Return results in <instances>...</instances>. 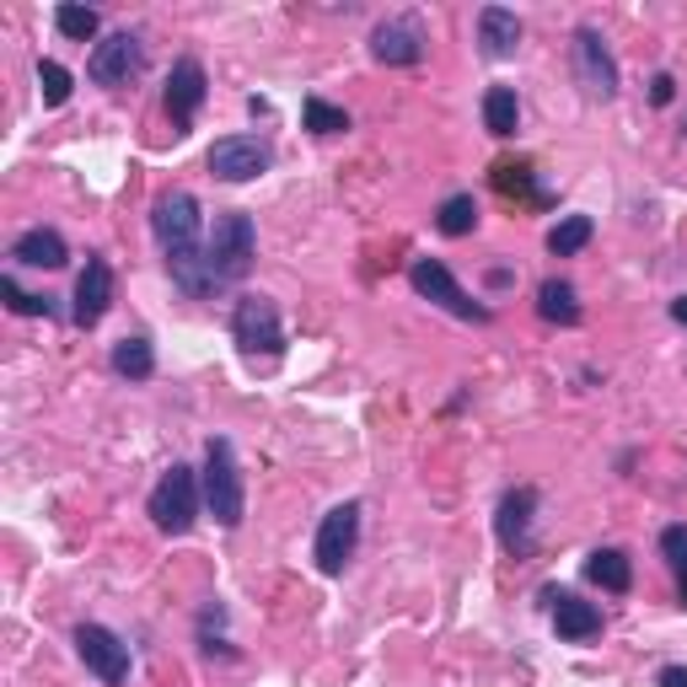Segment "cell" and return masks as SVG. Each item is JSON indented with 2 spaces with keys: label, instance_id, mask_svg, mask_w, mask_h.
Masks as SVG:
<instances>
[{
  "label": "cell",
  "instance_id": "15",
  "mask_svg": "<svg viewBox=\"0 0 687 687\" xmlns=\"http://www.w3.org/2000/svg\"><path fill=\"white\" fill-rule=\"evenodd\" d=\"M479 43L489 60H510L516 43H521V17L506 11V6H483L479 11Z\"/></svg>",
  "mask_w": 687,
  "mask_h": 687
},
{
  "label": "cell",
  "instance_id": "2",
  "mask_svg": "<svg viewBox=\"0 0 687 687\" xmlns=\"http://www.w3.org/2000/svg\"><path fill=\"white\" fill-rule=\"evenodd\" d=\"M194 516H199V479H194V468L173 462V468L161 473V483L150 489V521H156L161 532L183 538V532L194 527Z\"/></svg>",
  "mask_w": 687,
  "mask_h": 687
},
{
  "label": "cell",
  "instance_id": "34",
  "mask_svg": "<svg viewBox=\"0 0 687 687\" xmlns=\"http://www.w3.org/2000/svg\"><path fill=\"white\" fill-rule=\"evenodd\" d=\"M677 597H683V607H687V569H683V586H677Z\"/></svg>",
  "mask_w": 687,
  "mask_h": 687
},
{
  "label": "cell",
  "instance_id": "11",
  "mask_svg": "<svg viewBox=\"0 0 687 687\" xmlns=\"http://www.w3.org/2000/svg\"><path fill=\"white\" fill-rule=\"evenodd\" d=\"M575 60H580V81H586V91L591 97H618V65H612V55H607V43H601L597 28H580L575 32Z\"/></svg>",
  "mask_w": 687,
  "mask_h": 687
},
{
  "label": "cell",
  "instance_id": "26",
  "mask_svg": "<svg viewBox=\"0 0 687 687\" xmlns=\"http://www.w3.org/2000/svg\"><path fill=\"white\" fill-rule=\"evenodd\" d=\"M55 28H60L65 38H76V43H87V38H97L102 17H97L91 6H60V11H55Z\"/></svg>",
  "mask_w": 687,
  "mask_h": 687
},
{
  "label": "cell",
  "instance_id": "13",
  "mask_svg": "<svg viewBox=\"0 0 687 687\" xmlns=\"http://www.w3.org/2000/svg\"><path fill=\"white\" fill-rule=\"evenodd\" d=\"M108 306H114V269L102 264V258H87V269L76 279V328H97L102 317H108Z\"/></svg>",
  "mask_w": 687,
  "mask_h": 687
},
{
  "label": "cell",
  "instance_id": "25",
  "mask_svg": "<svg viewBox=\"0 0 687 687\" xmlns=\"http://www.w3.org/2000/svg\"><path fill=\"white\" fill-rule=\"evenodd\" d=\"M591 232H597L591 215H565V220L548 232V253H553V258H569V253H580V247L591 242Z\"/></svg>",
  "mask_w": 687,
  "mask_h": 687
},
{
  "label": "cell",
  "instance_id": "14",
  "mask_svg": "<svg viewBox=\"0 0 687 687\" xmlns=\"http://www.w3.org/2000/svg\"><path fill=\"white\" fill-rule=\"evenodd\" d=\"M532 510H538V489H510L500 500V516H494V532L510 553H527L532 542Z\"/></svg>",
  "mask_w": 687,
  "mask_h": 687
},
{
  "label": "cell",
  "instance_id": "1",
  "mask_svg": "<svg viewBox=\"0 0 687 687\" xmlns=\"http://www.w3.org/2000/svg\"><path fill=\"white\" fill-rule=\"evenodd\" d=\"M253 253H258V232H253V220H247V215H220L215 232H209V247H205L215 285H237L242 274L253 269Z\"/></svg>",
  "mask_w": 687,
  "mask_h": 687
},
{
  "label": "cell",
  "instance_id": "18",
  "mask_svg": "<svg viewBox=\"0 0 687 687\" xmlns=\"http://www.w3.org/2000/svg\"><path fill=\"white\" fill-rule=\"evenodd\" d=\"M553 628H559V639L580 645V639H597L601 634V612L580 597H553Z\"/></svg>",
  "mask_w": 687,
  "mask_h": 687
},
{
  "label": "cell",
  "instance_id": "17",
  "mask_svg": "<svg viewBox=\"0 0 687 687\" xmlns=\"http://www.w3.org/2000/svg\"><path fill=\"white\" fill-rule=\"evenodd\" d=\"M371 55L382 65H419L424 43H419V32L409 22H382V28L371 32Z\"/></svg>",
  "mask_w": 687,
  "mask_h": 687
},
{
  "label": "cell",
  "instance_id": "12",
  "mask_svg": "<svg viewBox=\"0 0 687 687\" xmlns=\"http://www.w3.org/2000/svg\"><path fill=\"white\" fill-rule=\"evenodd\" d=\"M205 65L194 60V55H183L178 65H173V76H167V114H173V124L178 129H188L194 124V114H199V102H205Z\"/></svg>",
  "mask_w": 687,
  "mask_h": 687
},
{
  "label": "cell",
  "instance_id": "21",
  "mask_svg": "<svg viewBox=\"0 0 687 687\" xmlns=\"http://www.w3.org/2000/svg\"><path fill=\"white\" fill-rule=\"evenodd\" d=\"M489 183H494V194H506V199H532V205H542L538 183H532V161H494V167H489Z\"/></svg>",
  "mask_w": 687,
  "mask_h": 687
},
{
  "label": "cell",
  "instance_id": "30",
  "mask_svg": "<svg viewBox=\"0 0 687 687\" xmlns=\"http://www.w3.org/2000/svg\"><path fill=\"white\" fill-rule=\"evenodd\" d=\"M660 553L677 569H687V527H666V532H660Z\"/></svg>",
  "mask_w": 687,
  "mask_h": 687
},
{
  "label": "cell",
  "instance_id": "33",
  "mask_svg": "<svg viewBox=\"0 0 687 687\" xmlns=\"http://www.w3.org/2000/svg\"><path fill=\"white\" fill-rule=\"evenodd\" d=\"M671 317H677V323H683V328H687V296H677V301H671Z\"/></svg>",
  "mask_w": 687,
  "mask_h": 687
},
{
  "label": "cell",
  "instance_id": "20",
  "mask_svg": "<svg viewBox=\"0 0 687 687\" xmlns=\"http://www.w3.org/2000/svg\"><path fill=\"white\" fill-rule=\"evenodd\" d=\"M516 124H521L516 87H489V91H483V129L506 140V135H516Z\"/></svg>",
  "mask_w": 687,
  "mask_h": 687
},
{
  "label": "cell",
  "instance_id": "29",
  "mask_svg": "<svg viewBox=\"0 0 687 687\" xmlns=\"http://www.w3.org/2000/svg\"><path fill=\"white\" fill-rule=\"evenodd\" d=\"M0 296H6V306H11L17 317H49V312H55V301H49V296H28V291H17V279H0Z\"/></svg>",
  "mask_w": 687,
  "mask_h": 687
},
{
  "label": "cell",
  "instance_id": "3",
  "mask_svg": "<svg viewBox=\"0 0 687 687\" xmlns=\"http://www.w3.org/2000/svg\"><path fill=\"white\" fill-rule=\"evenodd\" d=\"M205 506L220 527H242V473L232 441H209L205 446Z\"/></svg>",
  "mask_w": 687,
  "mask_h": 687
},
{
  "label": "cell",
  "instance_id": "5",
  "mask_svg": "<svg viewBox=\"0 0 687 687\" xmlns=\"http://www.w3.org/2000/svg\"><path fill=\"white\" fill-rule=\"evenodd\" d=\"M409 279H414V291L424 301H435V306H446L451 317H462V323H489V306L483 301H473L457 279H451V269L441 264V258H414V269H409Z\"/></svg>",
  "mask_w": 687,
  "mask_h": 687
},
{
  "label": "cell",
  "instance_id": "8",
  "mask_svg": "<svg viewBox=\"0 0 687 687\" xmlns=\"http://www.w3.org/2000/svg\"><path fill=\"white\" fill-rule=\"evenodd\" d=\"M355 542H360V506L344 500V506H333L328 516H323V527H317V569H323V575H338V569L355 559Z\"/></svg>",
  "mask_w": 687,
  "mask_h": 687
},
{
  "label": "cell",
  "instance_id": "31",
  "mask_svg": "<svg viewBox=\"0 0 687 687\" xmlns=\"http://www.w3.org/2000/svg\"><path fill=\"white\" fill-rule=\"evenodd\" d=\"M671 97H677V81H671V76H666V70H660L656 81H650V102H656V108H666V102H671Z\"/></svg>",
  "mask_w": 687,
  "mask_h": 687
},
{
  "label": "cell",
  "instance_id": "16",
  "mask_svg": "<svg viewBox=\"0 0 687 687\" xmlns=\"http://www.w3.org/2000/svg\"><path fill=\"white\" fill-rule=\"evenodd\" d=\"M11 258L17 264H28V269H65V237L60 232H49V226H32V232H22V237L11 242Z\"/></svg>",
  "mask_w": 687,
  "mask_h": 687
},
{
  "label": "cell",
  "instance_id": "9",
  "mask_svg": "<svg viewBox=\"0 0 687 687\" xmlns=\"http://www.w3.org/2000/svg\"><path fill=\"white\" fill-rule=\"evenodd\" d=\"M76 650H81V660H87V666L108 687H124V683H129V645H124L114 628L81 624V628H76Z\"/></svg>",
  "mask_w": 687,
  "mask_h": 687
},
{
  "label": "cell",
  "instance_id": "6",
  "mask_svg": "<svg viewBox=\"0 0 687 687\" xmlns=\"http://www.w3.org/2000/svg\"><path fill=\"white\" fill-rule=\"evenodd\" d=\"M232 333L247 355H279L285 350V328H279V306L269 296H242L232 312Z\"/></svg>",
  "mask_w": 687,
  "mask_h": 687
},
{
  "label": "cell",
  "instance_id": "19",
  "mask_svg": "<svg viewBox=\"0 0 687 687\" xmlns=\"http://www.w3.org/2000/svg\"><path fill=\"white\" fill-rule=\"evenodd\" d=\"M538 312L559 328H575L580 323V301H575V285L569 279H542L538 285Z\"/></svg>",
  "mask_w": 687,
  "mask_h": 687
},
{
  "label": "cell",
  "instance_id": "28",
  "mask_svg": "<svg viewBox=\"0 0 687 687\" xmlns=\"http://www.w3.org/2000/svg\"><path fill=\"white\" fill-rule=\"evenodd\" d=\"M301 119H306V129H312V135H338V129H350V114H344V108H333V102H323V97H306Z\"/></svg>",
  "mask_w": 687,
  "mask_h": 687
},
{
  "label": "cell",
  "instance_id": "7",
  "mask_svg": "<svg viewBox=\"0 0 687 687\" xmlns=\"http://www.w3.org/2000/svg\"><path fill=\"white\" fill-rule=\"evenodd\" d=\"M87 70H91L97 87H129V81L146 70V49H140L135 32H114V38H102V43L91 49Z\"/></svg>",
  "mask_w": 687,
  "mask_h": 687
},
{
  "label": "cell",
  "instance_id": "24",
  "mask_svg": "<svg viewBox=\"0 0 687 687\" xmlns=\"http://www.w3.org/2000/svg\"><path fill=\"white\" fill-rule=\"evenodd\" d=\"M114 371L129 376V382H146L150 371H156V355H150L146 338H119L114 344Z\"/></svg>",
  "mask_w": 687,
  "mask_h": 687
},
{
  "label": "cell",
  "instance_id": "27",
  "mask_svg": "<svg viewBox=\"0 0 687 687\" xmlns=\"http://www.w3.org/2000/svg\"><path fill=\"white\" fill-rule=\"evenodd\" d=\"M38 91H43V108H65L70 102V70L60 60H38Z\"/></svg>",
  "mask_w": 687,
  "mask_h": 687
},
{
  "label": "cell",
  "instance_id": "4",
  "mask_svg": "<svg viewBox=\"0 0 687 687\" xmlns=\"http://www.w3.org/2000/svg\"><path fill=\"white\" fill-rule=\"evenodd\" d=\"M150 232L161 242V253L167 258H188V253H199V199L194 194H161L156 209H150Z\"/></svg>",
  "mask_w": 687,
  "mask_h": 687
},
{
  "label": "cell",
  "instance_id": "32",
  "mask_svg": "<svg viewBox=\"0 0 687 687\" xmlns=\"http://www.w3.org/2000/svg\"><path fill=\"white\" fill-rule=\"evenodd\" d=\"M656 687H687V666H660Z\"/></svg>",
  "mask_w": 687,
  "mask_h": 687
},
{
  "label": "cell",
  "instance_id": "23",
  "mask_svg": "<svg viewBox=\"0 0 687 687\" xmlns=\"http://www.w3.org/2000/svg\"><path fill=\"white\" fill-rule=\"evenodd\" d=\"M435 226H441V237H468L479 226V199L473 194H451L441 215H435Z\"/></svg>",
  "mask_w": 687,
  "mask_h": 687
},
{
  "label": "cell",
  "instance_id": "22",
  "mask_svg": "<svg viewBox=\"0 0 687 687\" xmlns=\"http://www.w3.org/2000/svg\"><path fill=\"white\" fill-rule=\"evenodd\" d=\"M586 575L597 580L601 591H628L634 586V565H628V553H618V548H597L586 559Z\"/></svg>",
  "mask_w": 687,
  "mask_h": 687
},
{
  "label": "cell",
  "instance_id": "10",
  "mask_svg": "<svg viewBox=\"0 0 687 687\" xmlns=\"http://www.w3.org/2000/svg\"><path fill=\"white\" fill-rule=\"evenodd\" d=\"M209 173L220 183H247L258 173H269V146L247 140V135H232V140H215L209 146Z\"/></svg>",
  "mask_w": 687,
  "mask_h": 687
}]
</instances>
